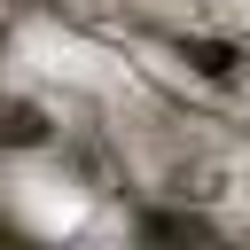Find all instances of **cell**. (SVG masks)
<instances>
[{"mask_svg":"<svg viewBox=\"0 0 250 250\" xmlns=\"http://www.w3.org/2000/svg\"><path fill=\"white\" fill-rule=\"evenodd\" d=\"M180 62H188L195 78H211V86H242V78H250V47H242V39H211V31H188V39H180Z\"/></svg>","mask_w":250,"mask_h":250,"instance_id":"cell-1","label":"cell"}]
</instances>
